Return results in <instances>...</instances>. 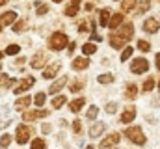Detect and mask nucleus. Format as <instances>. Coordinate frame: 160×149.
Instances as JSON below:
<instances>
[{"label":"nucleus","instance_id":"nucleus-1","mask_svg":"<svg viewBox=\"0 0 160 149\" xmlns=\"http://www.w3.org/2000/svg\"><path fill=\"white\" fill-rule=\"evenodd\" d=\"M125 138H127V140H130V142H132V144H136V146H143V144L147 142V138H145V134H143V131H142V127H140V125L128 127V129L125 131Z\"/></svg>","mask_w":160,"mask_h":149},{"label":"nucleus","instance_id":"nucleus-2","mask_svg":"<svg viewBox=\"0 0 160 149\" xmlns=\"http://www.w3.org/2000/svg\"><path fill=\"white\" fill-rule=\"evenodd\" d=\"M67 43H69V37L63 32H54L48 37V49L50 50H63L67 47Z\"/></svg>","mask_w":160,"mask_h":149},{"label":"nucleus","instance_id":"nucleus-3","mask_svg":"<svg viewBox=\"0 0 160 149\" xmlns=\"http://www.w3.org/2000/svg\"><path fill=\"white\" fill-rule=\"evenodd\" d=\"M32 134H34V129L32 127H28V125H17V131H15V140H17V144L19 146H24L26 142H30V138H32Z\"/></svg>","mask_w":160,"mask_h":149},{"label":"nucleus","instance_id":"nucleus-4","mask_svg":"<svg viewBox=\"0 0 160 149\" xmlns=\"http://www.w3.org/2000/svg\"><path fill=\"white\" fill-rule=\"evenodd\" d=\"M118 28H119V30L116 32V36L121 37L125 43H127V41L132 37V34H134V26H132V23H125V21H123V23H121Z\"/></svg>","mask_w":160,"mask_h":149},{"label":"nucleus","instance_id":"nucleus-5","mask_svg":"<svg viewBox=\"0 0 160 149\" xmlns=\"http://www.w3.org/2000/svg\"><path fill=\"white\" fill-rule=\"evenodd\" d=\"M50 112L45 110V108H36V110H24L22 114V119L26 121H36V119H41V117H48Z\"/></svg>","mask_w":160,"mask_h":149},{"label":"nucleus","instance_id":"nucleus-6","mask_svg":"<svg viewBox=\"0 0 160 149\" xmlns=\"http://www.w3.org/2000/svg\"><path fill=\"white\" fill-rule=\"evenodd\" d=\"M130 71L136 73V74L147 73V71H149V62H147L145 58H136V60H132V64H130Z\"/></svg>","mask_w":160,"mask_h":149},{"label":"nucleus","instance_id":"nucleus-7","mask_svg":"<svg viewBox=\"0 0 160 149\" xmlns=\"http://www.w3.org/2000/svg\"><path fill=\"white\" fill-rule=\"evenodd\" d=\"M34 84H36V78H34V76H26V78H22V80H19V82L15 84V90H13V91H15L17 95H21V93H24L26 90H30Z\"/></svg>","mask_w":160,"mask_h":149},{"label":"nucleus","instance_id":"nucleus-8","mask_svg":"<svg viewBox=\"0 0 160 149\" xmlns=\"http://www.w3.org/2000/svg\"><path fill=\"white\" fill-rule=\"evenodd\" d=\"M134 119H136V106H134V105H128L125 110L121 112L119 121L123 123V125H128V123H132Z\"/></svg>","mask_w":160,"mask_h":149},{"label":"nucleus","instance_id":"nucleus-9","mask_svg":"<svg viewBox=\"0 0 160 149\" xmlns=\"http://www.w3.org/2000/svg\"><path fill=\"white\" fill-rule=\"evenodd\" d=\"M47 62H48V56H47L45 52H41V50H39V52H36V54L32 56V60H30V65H32L34 69H41V67H43Z\"/></svg>","mask_w":160,"mask_h":149},{"label":"nucleus","instance_id":"nucleus-10","mask_svg":"<svg viewBox=\"0 0 160 149\" xmlns=\"http://www.w3.org/2000/svg\"><path fill=\"white\" fill-rule=\"evenodd\" d=\"M121 140V134L119 132H112V134H108L102 142H101V149H108V147H114V146H118Z\"/></svg>","mask_w":160,"mask_h":149},{"label":"nucleus","instance_id":"nucleus-11","mask_svg":"<svg viewBox=\"0 0 160 149\" xmlns=\"http://www.w3.org/2000/svg\"><path fill=\"white\" fill-rule=\"evenodd\" d=\"M62 69V62H52L45 71H43V78H47V80H50V78H54L56 74H58V71Z\"/></svg>","mask_w":160,"mask_h":149},{"label":"nucleus","instance_id":"nucleus-12","mask_svg":"<svg viewBox=\"0 0 160 149\" xmlns=\"http://www.w3.org/2000/svg\"><path fill=\"white\" fill-rule=\"evenodd\" d=\"M160 28L158 21L155 19V17H149V19H145V23H143V32H147V34H157Z\"/></svg>","mask_w":160,"mask_h":149},{"label":"nucleus","instance_id":"nucleus-13","mask_svg":"<svg viewBox=\"0 0 160 149\" xmlns=\"http://www.w3.org/2000/svg\"><path fill=\"white\" fill-rule=\"evenodd\" d=\"M67 82H69V78H67V74H65V76H60L58 80H54V82L50 84V88H48V91H50L52 95H56V93H58V91H60L62 88H65V84H67Z\"/></svg>","mask_w":160,"mask_h":149},{"label":"nucleus","instance_id":"nucleus-14","mask_svg":"<svg viewBox=\"0 0 160 149\" xmlns=\"http://www.w3.org/2000/svg\"><path fill=\"white\" fill-rule=\"evenodd\" d=\"M123 21H125V15H123V13H112L106 26H108L110 30H118V26H119Z\"/></svg>","mask_w":160,"mask_h":149},{"label":"nucleus","instance_id":"nucleus-15","mask_svg":"<svg viewBox=\"0 0 160 149\" xmlns=\"http://www.w3.org/2000/svg\"><path fill=\"white\" fill-rule=\"evenodd\" d=\"M88 65H89V60L86 56H78V58H75L71 62V67L75 71H84V69H88Z\"/></svg>","mask_w":160,"mask_h":149},{"label":"nucleus","instance_id":"nucleus-16","mask_svg":"<svg viewBox=\"0 0 160 149\" xmlns=\"http://www.w3.org/2000/svg\"><path fill=\"white\" fill-rule=\"evenodd\" d=\"M136 97H138V86H136L134 82H128V84H127V88H125V99L134 101Z\"/></svg>","mask_w":160,"mask_h":149},{"label":"nucleus","instance_id":"nucleus-17","mask_svg":"<svg viewBox=\"0 0 160 149\" xmlns=\"http://www.w3.org/2000/svg\"><path fill=\"white\" fill-rule=\"evenodd\" d=\"M104 129H106V125H104L102 121H97V123L91 125V129H89V138H99V136L104 132Z\"/></svg>","mask_w":160,"mask_h":149},{"label":"nucleus","instance_id":"nucleus-18","mask_svg":"<svg viewBox=\"0 0 160 149\" xmlns=\"http://www.w3.org/2000/svg\"><path fill=\"white\" fill-rule=\"evenodd\" d=\"M80 9V0H71V4L63 9V15H67V17H75L77 13H78Z\"/></svg>","mask_w":160,"mask_h":149},{"label":"nucleus","instance_id":"nucleus-19","mask_svg":"<svg viewBox=\"0 0 160 149\" xmlns=\"http://www.w3.org/2000/svg\"><path fill=\"white\" fill-rule=\"evenodd\" d=\"M32 103V99L28 97V95H24V97H19L17 101H15V110L19 112H24L26 108H28V105Z\"/></svg>","mask_w":160,"mask_h":149},{"label":"nucleus","instance_id":"nucleus-20","mask_svg":"<svg viewBox=\"0 0 160 149\" xmlns=\"http://www.w3.org/2000/svg\"><path fill=\"white\" fill-rule=\"evenodd\" d=\"M15 19H17V13L15 11H6V13L0 15V23L2 24H13Z\"/></svg>","mask_w":160,"mask_h":149},{"label":"nucleus","instance_id":"nucleus-21","mask_svg":"<svg viewBox=\"0 0 160 149\" xmlns=\"http://www.w3.org/2000/svg\"><path fill=\"white\" fill-rule=\"evenodd\" d=\"M84 105H86V99L84 97H78V99H75V101H71V105H69V110L71 112H80L84 108Z\"/></svg>","mask_w":160,"mask_h":149},{"label":"nucleus","instance_id":"nucleus-22","mask_svg":"<svg viewBox=\"0 0 160 149\" xmlns=\"http://www.w3.org/2000/svg\"><path fill=\"white\" fill-rule=\"evenodd\" d=\"M108 41H110L112 49H116V50H119V49H123V47H125V41H123L121 37H118L116 34H110V37H108Z\"/></svg>","mask_w":160,"mask_h":149},{"label":"nucleus","instance_id":"nucleus-23","mask_svg":"<svg viewBox=\"0 0 160 149\" xmlns=\"http://www.w3.org/2000/svg\"><path fill=\"white\" fill-rule=\"evenodd\" d=\"M95 52H97V45H95L93 41L82 45V54H84V56H89V54H95Z\"/></svg>","mask_w":160,"mask_h":149},{"label":"nucleus","instance_id":"nucleus-24","mask_svg":"<svg viewBox=\"0 0 160 149\" xmlns=\"http://www.w3.org/2000/svg\"><path fill=\"white\" fill-rule=\"evenodd\" d=\"M65 103H67V97H65V95H56V97L52 99V103H50V105H52V108H54V110H58V108H62Z\"/></svg>","mask_w":160,"mask_h":149},{"label":"nucleus","instance_id":"nucleus-25","mask_svg":"<svg viewBox=\"0 0 160 149\" xmlns=\"http://www.w3.org/2000/svg\"><path fill=\"white\" fill-rule=\"evenodd\" d=\"M136 2H138V0H121V13H128V11H132L134 6H136Z\"/></svg>","mask_w":160,"mask_h":149},{"label":"nucleus","instance_id":"nucleus-26","mask_svg":"<svg viewBox=\"0 0 160 149\" xmlns=\"http://www.w3.org/2000/svg\"><path fill=\"white\" fill-rule=\"evenodd\" d=\"M15 80L11 76H6V74H0V90H8L9 86H13Z\"/></svg>","mask_w":160,"mask_h":149},{"label":"nucleus","instance_id":"nucleus-27","mask_svg":"<svg viewBox=\"0 0 160 149\" xmlns=\"http://www.w3.org/2000/svg\"><path fill=\"white\" fill-rule=\"evenodd\" d=\"M149 8H151V2H149V0H142L140 6L136 8V15H143V13H147Z\"/></svg>","mask_w":160,"mask_h":149},{"label":"nucleus","instance_id":"nucleus-28","mask_svg":"<svg viewBox=\"0 0 160 149\" xmlns=\"http://www.w3.org/2000/svg\"><path fill=\"white\" fill-rule=\"evenodd\" d=\"M97 82L99 84H112L114 82V74L112 73H102L97 76Z\"/></svg>","mask_w":160,"mask_h":149},{"label":"nucleus","instance_id":"nucleus-29","mask_svg":"<svg viewBox=\"0 0 160 149\" xmlns=\"http://www.w3.org/2000/svg\"><path fill=\"white\" fill-rule=\"evenodd\" d=\"M142 90H143L145 93L153 91V90H155V78H153V76H147L145 82H143V86H142Z\"/></svg>","mask_w":160,"mask_h":149},{"label":"nucleus","instance_id":"nucleus-30","mask_svg":"<svg viewBox=\"0 0 160 149\" xmlns=\"http://www.w3.org/2000/svg\"><path fill=\"white\" fill-rule=\"evenodd\" d=\"M110 15H112L110 8H104V9H101V26H106V24H108V19H110Z\"/></svg>","mask_w":160,"mask_h":149},{"label":"nucleus","instance_id":"nucleus-31","mask_svg":"<svg viewBox=\"0 0 160 149\" xmlns=\"http://www.w3.org/2000/svg\"><path fill=\"white\" fill-rule=\"evenodd\" d=\"M84 86H86V80H84V78H82V80H80V78H77V80L71 84V88H69V90H71L73 93H78V91L82 90V88H84Z\"/></svg>","mask_w":160,"mask_h":149},{"label":"nucleus","instance_id":"nucleus-32","mask_svg":"<svg viewBox=\"0 0 160 149\" xmlns=\"http://www.w3.org/2000/svg\"><path fill=\"white\" fill-rule=\"evenodd\" d=\"M9 144H11V134H2L0 136V149H8L9 147Z\"/></svg>","mask_w":160,"mask_h":149},{"label":"nucleus","instance_id":"nucleus-33","mask_svg":"<svg viewBox=\"0 0 160 149\" xmlns=\"http://www.w3.org/2000/svg\"><path fill=\"white\" fill-rule=\"evenodd\" d=\"M30 149H47V142L43 138H36V140H32Z\"/></svg>","mask_w":160,"mask_h":149},{"label":"nucleus","instance_id":"nucleus-34","mask_svg":"<svg viewBox=\"0 0 160 149\" xmlns=\"http://www.w3.org/2000/svg\"><path fill=\"white\" fill-rule=\"evenodd\" d=\"M138 49H140L142 52H149V50H151V43L145 41V39H140V41H138Z\"/></svg>","mask_w":160,"mask_h":149},{"label":"nucleus","instance_id":"nucleus-35","mask_svg":"<svg viewBox=\"0 0 160 149\" xmlns=\"http://www.w3.org/2000/svg\"><path fill=\"white\" fill-rule=\"evenodd\" d=\"M24 28H26V23H24V21H17V23L13 24V32H15V34L24 32Z\"/></svg>","mask_w":160,"mask_h":149},{"label":"nucleus","instance_id":"nucleus-36","mask_svg":"<svg viewBox=\"0 0 160 149\" xmlns=\"http://www.w3.org/2000/svg\"><path fill=\"white\" fill-rule=\"evenodd\" d=\"M19 50H21V47H19V45H15V43H13V45H9V47H6V54H8V56H15Z\"/></svg>","mask_w":160,"mask_h":149},{"label":"nucleus","instance_id":"nucleus-37","mask_svg":"<svg viewBox=\"0 0 160 149\" xmlns=\"http://www.w3.org/2000/svg\"><path fill=\"white\" fill-rule=\"evenodd\" d=\"M45 99H47V95L43 93V91H39V93H36V106H43L45 105Z\"/></svg>","mask_w":160,"mask_h":149},{"label":"nucleus","instance_id":"nucleus-38","mask_svg":"<svg viewBox=\"0 0 160 149\" xmlns=\"http://www.w3.org/2000/svg\"><path fill=\"white\" fill-rule=\"evenodd\" d=\"M130 56H132V47H125V49H123V52H121V62L128 60Z\"/></svg>","mask_w":160,"mask_h":149},{"label":"nucleus","instance_id":"nucleus-39","mask_svg":"<svg viewBox=\"0 0 160 149\" xmlns=\"http://www.w3.org/2000/svg\"><path fill=\"white\" fill-rule=\"evenodd\" d=\"M48 13V6L47 4H39L38 9H36V15H47Z\"/></svg>","mask_w":160,"mask_h":149},{"label":"nucleus","instance_id":"nucleus-40","mask_svg":"<svg viewBox=\"0 0 160 149\" xmlns=\"http://www.w3.org/2000/svg\"><path fill=\"white\" fill-rule=\"evenodd\" d=\"M73 132H75V134H80V132H82V123H80V119H75V121H73Z\"/></svg>","mask_w":160,"mask_h":149},{"label":"nucleus","instance_id":"nucleus-41","mask_svg":"<svg viewBox=\"0 0 160 149\" xmlns=\"http://www.w3.org/2000/svg\"><path fill=\"white\" fill-rule=\"evenodd\" d=\"M97 114H99V108H97V106H91V108L88 110V119H95Z\"/></svg>","mask_w":160,"mask_h":149},{"label":"nucleus","instance_id":"nucleus-42","mask_svg":"<svg viewBox=\"0 0 160 149\" xmlns=\"http://www.w3.org/2000/svg\"><path fill=\"white\" fill-rule=\"evenodd\" d=\"M104 110L108 112V114H114V112L118 110V105H116V103H108V105L104 106Z\"/></svg>","mask_w":160,"mask_h":149},{"label":"nucleus","instance_id":"nucleus-43","mask_svg":"<svg viewBox=\"0 0 160 149\" xmlns=\"http://www.w3.org/2000/svg\"><path fill=\"white\" fill-rule=\"evenodd\" d=\"M41 131H43L45 134H48V132H50V125H48V123H45V125L41 127Z\"/></svg>","mask_w":160,"mask_h":149},{"label":"nucleus","instance_id":"nucleus-44","mask_svg":"<svg viewBox=\"0 0 160 149\" xmlns=\"http://www.w3.org/2000/svg\"><path fill=\"white\" fill-rule=\"evenodd\" d=\"M86 30H88V24H86V23H80L78 24V32H86Z\"/></svg>","mask_w":160,"mask_h":149},{"label":"nucleus","instance_id":"nucleus-45","mask_svg":"<svg viewBox=\"0 0 160 149\" xmlns=\"http://www.w3.org/2000/svg\"><path fill=\"white\" fill-rule=\"evenodd\" d=\"M91 41H101V36L97 32H91Z\"/></svg>","mask_w":160,"mask_h":149},{"label":"nucleus","instance_id":"nucleus-46","mask_svg":"<svg viewBox=\"0 0 160 149\" xmlns=\"http://www.w3.org/2000/svg\"><path fill=\"white\" fill-rule=\"evenodd\" d=\"M9 123H11V121H9V119H6V121H2V123H0V131H2V129H4V127H8V125H9Z\"/></svg>","mask_w":160,"mask_h":149},{"label":"nucleus","instance_id":"nucleus-47","mask_svg":"<svg viewBox=\"0 0 160 149\" xmlns=\"http://www.w3.org/2000/svg\"><path fill=\"white\" fill-rule=\"evenodd\" d=\"M155 60H157V69L160 71V52L157 54V58H155Z\"/></svg>","mask_w":160,"mask_h":149},{"label":"nucleus","instance_id":"nucleus-48","mask_svg":"<svg viewBox=\"0 0 160 149\" xmlns=\"http://www.w3.org/2000/svg\"><path fill=\"white\" fill-rule=\"evenodd\" d=\"M67 45H69V49H67V50H69V52H73V50H75V45H77V43H67Z\"/></svg>","mask_w":160,"mask_h":149},{"label":"nucleus","instance_id":"nucleus-49","mask_svg":"<svg viewBox=\"0 0 160 149\" xmlns=\"http://www.w3.org/2000/svg\"><path fill=\"white\" fill-rule=\"evenodd\" d=\"M9 0H0V6H4V4H8Z\"/></svg>","mask_w":160,"mask_h":149},{"label":"nucleus","instance_id":"nucleus-50","mask_svg":"<svg viewBox=\"0 0 160 149\" xmlns=\"http://www.w3.org/2000/svg\"><path fill=\"white\" fill-rule=\"evenodd\" d=\"M86 149H95V147H93V146H88V147H86Z\"/></svg>","mask_w":160,"mask_h":149},{"label":"nucleus","instance_id":"nucleus-51","mask_svg":"<svg viewBox=\"0 0 160 149\" xmlns=\"http://www.w3.org/2000/svg\"><path fill=\"white\" fill-rule=\"evenodd\" d=\"M52 2H56V4H60V2H62V0H52Z\"/></svg>","mask_w":160,"mask_h":149},{"label":"nucleus","instance_id":"nucleus-52","mask_svg":"<svg viewBox=\"0 0 160 149\" xmlns=\"http://www.w3.org/2000/svg\"><path fill=\"white\" fill-rule=\"evenodd\" d=\"M2 26H4V24H2V23H0V32H2Z\"/></svg>","mask_w":160,"mask_h":149},{"label":"nucleus","instance_id":"nucleus-53","mask_svg":"<svg viewBox=\"0 0 160 149\" xmlns=\"http://www.w3.org/2000/svg\"><path fill=\"white\" fill-rule=\"evenodd\" d=\"M2 56H4V52H0V58H2Z\"/></svg>","mask_w":160,"mask_h":149},{"label":"nucleus","instance_id":"nucleus-54","mask_svg":"<svg viewBox=\"0 0 160 149\" xmlns=\"http://www.w3.org/2000/svg\"><path fill=\"white\" fill-rule=\"evenodd\" d=\"M158 90H160V80H158Z\"/></svg>","mask_w":160,"mask_h":149},{"label":"nucleus","instance_id":"nucleus-55","mask_svg":"<svg viewBox=\"0 0 160 149\" xmlns=\"http://www.w3.org/2000/svg\"><path fill=\"white\" fill-rule=\"evenodd\" d=\"M0 71H2V65H0Z\"/></svg>","mask_w":160,"mask_h":149},{"label":"nucleus","instance_id":"nucleus-56","mask_svg":"<svg viewBox=\"0 0 160 149\" xmlns=\"http://www.w3.org/2000/svg\"><path fill=\"white\" fill-rule=\"evenodd\" d=\"M112 149H116V147H112Z\"/></svg>","mask_w":160,"mask_h":149}]
</instances>
